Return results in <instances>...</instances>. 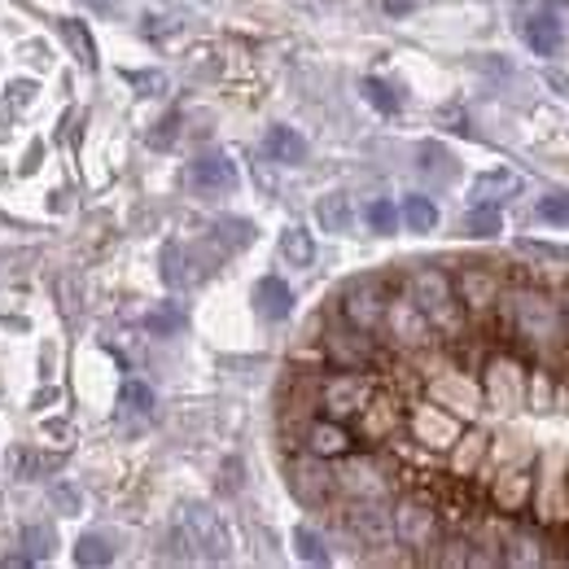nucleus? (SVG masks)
<instances>
[{"label": "nucleus", "mask_w": 569, "mask_h": 569, "mask_svg": "<svg viewBox=\"0 0 569 569\" xmlns=\"http://www.w3.org/2000/svg\"><path fill=\"white\" fill-rule=\"evenodd\" d=\"M149 329H153V333H167V329H180V316H149Z\"/></svg>", "instance_id": "c9c22d12"}, {"label": "nucleus", "mask_w": 569, "mask_h": 569, "mask_svg": "<svg viewBox=\"0 0 569 569\" xmlns=\"http://www.w3.org/2000/svg\"><path fill=\"white\" fill-rule=\"evenodd\" d=\"M539 219H543V223H569V193H548V198H539Z\"/></svg>", "instance_id": "72a5a7b5"}, {"label": "nucleus", "mask_w": 569, "mask_h": 569, "mask_svg": "<svg viewBox=\"0 0 569 569\" xmlns=\"http://www.w3.org/2000/svg\"><path fill=\"white\" fill-rule=\"evenodd\" d=\"M363 88V97H368V106H377L381 114H399V106H403V97L390 88V83H381V79H363L359 83Z\"/></svg>", "instance_id": "bb28decb"}, {"label": "nucleus", "mask_w": 569, "mask_h": 569, "mask_svg": "<svg viewBox=\"0 0 569 569\" xmlns=\"http://www.w3.org/2000/svg\"><path fill=\"white\" fill-rule=\"evenodd\" d=\"M487 399L503 408V412H512L521 399H526V377L508 363V359H496L491 363V372H487Z\"/></svg>", "instance_id": "a211bd4d"}, {"label": "nucleus", "mask_w": 569, "mask_h": 569, "mask_svg": "<svg viewBox=\"0 0 569 569\" xmlns=\"http://www.w3.org/2000/svg\"><path fill=\"white\" fill-rule=\"evenodd\" d=\"M333 473H338V491H347V496H356V499L386 496V473H381V465L368 460V456L347 451V456H342V469H333Z\"/></svg>", "instance_id": "ddd939ff"}, {"label": "nucleus", "mask_w": 569, "mask_h": 569, "mask_svg": "<svg viewBox=\"0 0 569 569\" xmlns=\"http://www.w3.org/2000/svg\"><path fill=\"white\" fill-rule=\"evenodd\" d=\"M359 426H363V438H368V442H381V438H390L395 429L403 426V412H399V403H395L390 395L372 390V399H368L363 412H359Z\"/></svg>", "instance_id": "f3484780"}, {"label": "nucleus", "mask_w": 569, "mask_h": 569, "mask_svg": "<svg viewBox=\"0 0 569 569\" xmlns=\"http://www.w3.org/2000/svg\"><path fill=\"white\" fill-rule=\"evenodd\" d=\"M254 311L263 320H284L293 311V289L281 277H263V281L254 284Z\"/></svg>", "instance_id": "6ab92c4d"}, {"label": "nucleus", "mask_w": 569, "mask_h": 569, "mask_svg": "<svg viewBox=\"0 0 569 569\" xmlns=\"http://www.w3.org/2000/svg\"><path fill=\"white\" fill-rule=\"evenodd\" d=\"M377 333H386V342L399 347V351H429L438 342V333L429 329V320L417 311V302L408 293L386 302V320H381Z\"/></svg>", "instance_id": "39448f33"}, {"label": "nucleus", "mask_w": 569, "mask_h": 569, "mask_svg": "<svg viewBox=\"0 0 569 569\" xmlns=\"http://www.w3.org/2000/svg\"><path fill=\"white\" fill-rule=\"evenodd\" d=\"M320 223L329 228V232H347L351 228V202H347V193H329V198H320Z\"/></svg>", "instance_id": "a878e982"}, {"label": "nucleus", "mask_w": 569, "mask_h": 569, "mask_svg": "<svg viewBox=\"0 0 569 569\" xmlns=\"http://www.w3.org/2000/svg\"><path fill=\"white\" fill-rule=\"evenodd\" d=\"M456 447H460V456H456V469H460V473H469V469L478 465V456L487 451V438H482V433H469V438H456Z\"/></svg>", "instance_id": "2f4dec72"}, {"label": "nucleus", "mask_w": 569, "mask_h": 569, "mask_svg": "<svg viewBox=\"0 0 569 569\" xmlns=\"http://www.w3.org/2000/svg\"><path fill=\"white\" fill-rule=\"evenodd\" d=\"M517 193H521V176L508 171V167L487 171V176L473 180V202H491V207H499L503 198H517Z\"/></svg>", "instance_id": "aec40b11"}, {"label": "nucleus", "mask_w": 569, "mask_h": 569, "mask_svg": "<svg viewBox=\"0 0 569 569\" xmlns=\"http://www.w3.org/2000/svg\"><path fill=\"white\" fill-rule=\"evenodd\" d=\"M293 548H298L302 561H311V566H329V548H325V539H320L316 530L298 526V530H293Z\"/></svg>", "instance_id": "cd10ccee"}, {"label": "nucleus", "mask_w": 569, "mask_h": 569, "mask_svg": "<svg viewBox=\"0 0 569 569\" xmlns=\"http://www.w3.org/2000/svg\"><path fill=\"white\" fill-rule=\"evenodd\" d=\"M289 491L298 496V503H307V508H325L329 499L338 496V473L329 469V460L325 456H298V460H289Z\"/></svg>", "instance_id": "6e6552de"}, {"label": "nucleus", "mask_w": 569, "mask_h": 569, "mask_svg": "<svg viewBox=\"0 0 569 569\" xmlns=\"http://www.w3.org/2000/svg\"><path fill=\"white\" fill-rule=\"evenodd\" d=\"M363 219H368V228H372V232L390 237V232L399 228V207H395V202H386V198H377V202H368Z\"/></svg>", "instance_id": "c756f323"}, {"label": "nucleus", "mask_w": 569, "mask_h": 569, "mask_svg": "<svg viewBox=\"0 0 569 569\" xmlns=\"http://www.w3.org/2000/svg\"><path fill=\"white\" fill-rule=\"evenodd\" d=\"M189 184L202 189V193H228V189H237V162L219 149L202 153V158L189 162Z\"/></svg>", "instance_id": "dca6fc26"}, {"label": "nucleus", "mask_w": 569, "mask_h": 569, "mask_svg": "<svg viewBox=\"0 0 569 569\" xmlns=\"http://www.w3.org/2000/svg\"><path fill=\"white\" fill-rule=\"evenodd\" d=\"M499 302L508 311V325H512L517 342H526L530 351H552L569 338L561 302L548 298L543 289H517L512 298H499Z\"/></svg>", "instance_id": "f257e3e1"}, {"label": "nucleus", "mask_w": 569, "mask_h": 569, "mask_svg": "<svg viewBox=\"0 0 569 569\" xmlns=\"http://www.w3.org/2000/svg\"><path fill=\"white\" fill-rule=\"evenodd\" d=\"M451 284H456V298H460L465 316H487L499 298H503V281H499L491 268H482V263H473V268L456 272Z\"/></svg>", "instance_id": "9d476101"}, {"label": "nucleus", "mask_w": 569, "mask_h": 569, "mask_svg": "<svg viewBox=\"0 0 569 569\" xmlns=\"http://www.w3.org/2000/svg\"><path fill=\"white\" fill-rule=\"evenodd\" d=\"M325 351L333 359V368H372L377 363V333H363L356 325H347V320H338L329 333H325Z\"/></svg>", "instance_id": "1a4fd4ad"}, {"label": "nucleus", "mask_w": 569, "mask_h": 569, "mask_svg": "<svg viewBox=\"0 0 569 569\" xmlns=\"http://www.w3.org/2000/svg\"><path fill=\"white\" fill-rule=\"evenodd\" d=\"M390 521H395V539L403 548H412V552H426V548L438 543V508H433V499L403 496L399 508L390 512Z\"/></svg>", "instance_id": "423d86ee"}, {"label": "nucleus", "mask_w": 569, "mask_h": 569, "mask_svg": "<svg viewBox=\"0 0 569 569\" xmlns=\"http://www.w3.org/2000/svg\"><path fill=\"white\" fill-rule=\"evenodd\" d=\"M347 526H351V535L363 539L368 548H381V543L395 539V521H390V512L377 499H356L347 508Z\"/></svg>", "instance_id": "4468645a"}, {"label": "nucleus", "mask_w": 569, "mask_h": 569, "mask_svg": "<svg viewBox=\"0 0 569 569\" xmlns=\"http://www.w3.org/2000/svg\"><path fill=\"white\" fill-rule=\"evenodd\" d=\"M110 557L114 552H110V539L106 535H83L79 539V552H74L79 566H110Z\"/></svg>", "instance_id": "c85d7f7f"}, {"label": "nucleus", "mask_w": 569, "mask_h": 569, "mask_svg": "<svg viewBox=\"0 0 569 569\" xmlns=\"http://www.w3.org/2000/svg\"><path fill=\"white\" fill-rule=\"evenodd\" d=\"M408 426H412V438L433 447V451H447L460 438V421L451 412H442V403H417L408 412Z\"/></svg>", "instance_id": "9b49d317"}, {"label": "nucleus", "mask_w": 569, "mask_h": 569, "mask_svg": "<svg viewBox=\"0 0 569 569\" xmlns=\"http://www.w3.org/2000/svg\"><path fill=\"white\" fill-rule=\"evenodd\" d=\"M561 311H566V333H569V289H566V302H561Z\"/></svg>", "instance_id": "e433bc0d"}, {"label": "nucleus", "mask_w": 569, "mask_h": 569, "mask_svg": "<svg viewBox=\"0 0 569 569\" xmlns=\"http://www.w3.org/2000/svg\"><path fill=\"white\" fill-rule=\"evenodd\" d=\"M263 149H268V158H272V162H284V167L307 162V141L298 137V128H284V123H277V128L268 132Z\"/></svg>", "instance_id": "412c9836"}, {"label": "nucleus", "mask_w": 569, "mask_h": 569, "mask_svg": "<svg viewBox=\"0 0 569 569\" xmlns=\"http://www.w3.org/2000/svg\"><path fill=\"white\" fill-rule=\"evenodd\" d=\"M408 298L417 302V311L429 320V329L438 338H460L465 333V307L456 298V284L442 268H421L408 277Z\"/></svg>", "instance_id": "f03ea898"}, {"label": "nucleus", "mask_w": 569, "mask_h": 569, "mask_svg": "<svg viewBox=\"0 0 569 569\" xmlns=\"http://www.w3.org/2000/svg\"><path fill=\"white\" fill-rule=\"evenodd\" d=\"M399 223H408L412 232H433L438 228V207L429 202L426 193H408L399 207Z\"/></svg>", "instance_id": "5701e85b"}, {"label": "nucleus", "mask_w": 569, "mask_h": 569, "mask_svg": "<svg viewBox=\"0 0 569 569\" xmlns=\"http://www.w3.org/2000/svg\"><path fill=\"white\" fill-rule=\"evenodd\" d=\"M123 408H128V412H149V408H153V390H149V386H144V381H123Z\"/></svg>", "instance_id": "473e14b6"}, {"label": "nucleus", "mask_w": 569, "mask_h": 569, "mask_svg": "<svg viewBox=\"0 0 569 569\" xmlns=\"http://www.w3.org/2000/svg\"><path fill=\"white\" fill-rule=\"evenodd\" d=\"M386 302H390V289L381 277H359L342 289V320L363 333H377L386 320Z\"/></svg>", "instance_id": "0eeeda50"}, {"label": "nucleus", "mask_w": 569, "mask_h": 569, "mask_svg": "<svg viewBox=\"0 0 569 569\" xmlns=\"http://www.w3.org/2000/svg\"><path fill=\"white\" fill-rule=\"evenodd\" d=\"M465 232H469V237H482V241L499 237V232H503V214H499V207H491V202H473V211L465 214Z\"/></svg>", "instance_id": "393cba45"}, {"label": "nucleus", "mask_w": 569, "mask_h": 569, "mask_svg": "<svg viewBox=\"0 0 569 569\" xmlns=\"http://www.w3.org/2000/svg\"><path fill=\"white\" fill-rule=\"evenodd\" d=\"M372 390H377V381L363 372V368H333L325 381H320V408H325V417H333V421H356L359 412H363V403L372 399Z\"/></svg>", "instance_id": "7ed1b4c3"}, {"label": "nucleus", "mask_w": 569, "mask_h": 569, "mask_svg": "<svg viewBox=\"0 0 569 569\" xmlns=\"http://www.w3.org/2000/svg\"><path fill=\"white\" fill-rule=\"evenodd\" d=\"M180 535H184L189 552L202 557V561H223L228 548H232L223 517H219L214 508H207V503H189V508L180 512Z\"/></svg>", "instance_id": "20e7f679"}, {"label": "nucleus", "mask_w": 569, "mask_h": 569, "mask_svg": "<svg viewBox=\"0 0 569 569\" xmlns=\"http://www.w3.org/2000/svg\"><path fill=\"white\" fill-rule=\"evenodd\" d=\"M302 438H307V451L311 456H325V460H342L347 451H356V433L347 429V421H333V417L307 421Z\"/></svg>", "instance_id": "2eb2a0df"}, {"label": "nucleus", "mask_w": 569, "mask_h": 569, "mask_svg": "<svg viewBox=\"0 0 569 569\" xmlns=\"http://www.w3.org/2000/svg\"><path fill=\"white\" fill-rule=\"evenodd\" d=\"M496 503L503 508V512H517L521 503H526V496H530V473H503V478H496Z\"/></svg>", "instance_id": "b1692460"}, {"label": "nucleus", "mask_w": 569, "mask_h": 569, "mask_svg": "<svg viewBox=\"0 0 569 569\" xmlns=\"http://www.w3.org/2000/svg\"><path fill=\"white\" fill-rule=\"evenodd\" d=\"M281 254L289 268H311L316 263V241H311V232L307 228H284L281 232Z\"/></svg>", "instance_id": "4be33fe9"}, {"label": "nucleus", "mask_w": 569, "mask_h": 569, "mask_svg": "<svg viewBox=\"0 0 569 569\" xmlns=\"http://www.w3.org/2000/svg\"><path fill=\"white\" fill-rule=\"evenodd\" d=\"M566 18H569L566 4H548V9L530 13V18H526V27H521L526 44H530L539 58H557V53H561V44H566Z\"/></svg>", "instance_id": "f8f14e48"}, {"label": "nucleus", "mask_w": 569, "mask_h": 569, "mask_svg": "<svg viewBox=\"0 0 569 569\" xmlns=\"http://www.w3.org/2000/svg\"><path fill=\"white\" fill-rule=\"evenodd\" d=\"M22 543L31 548L27 561H40V557L53 548V530H44V526H27V530H22Z\"/></svg>", "instance_id": "f704fd0d"}, {"label": "nucleus", "mask_w": 569, "mask_h": 569, "mask_svg": "<svg viewBox=\"0 0 569 569\" xmlns=\"http://www.w3.org/2000/svg\"><path fill=\"white\" fill-rule=\"evenodd\" d=\"M62 36L71 40L74 58H79L83 67H97V49H92V40L83 36V27H79V22H62Z\"/></svg>", "instance_id": "7c9ffc66"}]
</instances>
